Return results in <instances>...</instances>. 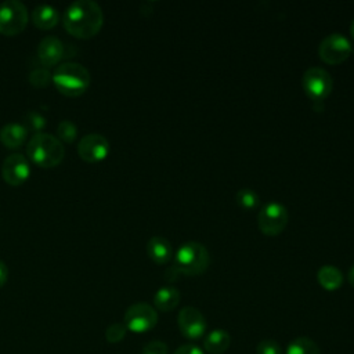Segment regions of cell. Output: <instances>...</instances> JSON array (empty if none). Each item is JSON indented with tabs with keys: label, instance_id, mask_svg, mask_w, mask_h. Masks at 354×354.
Instances as JSON below:
<instances>
[{
	"label": "cell",
	"instance_id": "1",
	"mask_svg": "<svg viewBox=\"0 0 354 354\" xmlns=\"http://www.w3.org/2000/svg\"><path fill=\"white\" fill-rule=\"evenodd\" d=\"M64 28L77 39L95 36L104 22L101 7L93 0H76L71 3L62 17Z\"/></svg>",
	"mask_w": 354,
	"mask_h": 354
},
{
	"label": "cell",
	"instance_id": "2",
	"mask_svg": "<svg viewBox=\"0 0 354 354\" xmlns=\"http://www.w3.org/2000/svg\"><path fill=\"white\" fill-rule=\"evenodd\" d=\"M210 257L207 249L195 241L183 243L174 254L171 267L166 271V279L174 281L180 274L199 275L209 267Z\"/></svg>",
	"mask_w": 354,
	"mask_h": 354
},
{
	"label": "cell",
	"instance_id": "3",
	"mask_svg": "<svg viewBox=\"0 0 354 354\" xmlns=\"http://www.w3.org/2000/svg\"><path fill=\"white\" fill-rule=\"evenodd\" d=\"M26 155L39 167L58 166L65 156V147L58 137L48 133H35L26 145Z\"/></svg>",
	"mask_w": 354,
	"mask_h": 354
},
{
	"label": "cell",
	"instance_id": "4",
	"mask_svg": "<svg viewBox=\"0 0 354 354\" xmlns=\"http://www.w3.org/2000/svg\"><path fill=\"white\" fill-rule=\"evenodd\" d=\"M55 88L66 97H79L90 86L88 71L77 62H64L51 75Z\"/></svg>",
	"mask_w": 354,
	"mask_h": 354
},
{
	"label": "cell",
	"instance_id": "5",
	"mask_svg": "<svg viewBox=\"0 0 354 354\" xmlns=\"http://www.w3.org/2000/svg\"><path fill=\"white\" fill-rule=\"evenodd\" d=\"M29 19L26 6L18 0H6L0 4V33L15 36L21 33Z\"/></svg>",
	"mask_w": 354,
	"mask_h": 354
},
{
	"label": "cell",
	"instance_id": "6",
	"mask_svg": "<svg viewBox=\"0 0 354 354\" xmlns=\"http://www.w3.org/2000/svg\"><path fill=\"white\" fill-rule=\"evenodd\" d=\"M301 86L311 101L321 102L330 94L333 80L326 69L319 66H310L303 73Z\"/></svg>",
	"mask_w": 354,
	"mask_h": 354
},
{
	"label": "cell",
	"instance_id": "7",
	"mask_svg": "<svg viewBox=\"0 0 354 354\" xmlns=\"http://www.w3.org/2000/svg\"><path fill=\"white\" fill-rule=\"evenodd\" d=\"M288 209L279 202L266 203L257 214L259 228L266 235H278L282 232L288 224Z\"/></svg>",
	"mask_w": 354,
	"mask_h": 354
},
{
	"label": "cell",
	"instance_id": "8",
	"mask_svg": "<svg viewBox=\"0 0 354 354\" xmlns=\"http://www.w3.org/2000/svg\"><path fill=\"white\" fill-rule=\"evenodd\" d=\"M351 50L353 48L348 39L339 32L329 33L321 40L318 46V54L321 59L329 65L342 64L348 58Z\"/></svg>",
	"mask_w": 354,
	"mask_h": 354
},
{
	"label": "cell",
	"instance_id": "9",
	"mask_svg": "<svg viewBox=\"0 0 354 354\" xmlns=\"http://www.w3.org/2000/svg\"><path fill=\"white\" fill-rule=\"evenodd\" d=\"M158 322L156 310L147 303L131 304L124 313V325L129 330L142 333L151 330Z\"/></svg>",
	"mask_w": 354,
	"mask_h": 354
},
{
	"label": "cell",
	"instance_id": "10",
	"mask_svg": "<svg viewBox=\"0 0 354 354\" xmlns=\"http://www.w3.org/2000/svg\"><path fill=\"white\" fill-rule=\"evenodd\" d=\"M109 141L98 133H90L80 138L77 142L79 156L88 163H95L104 160L109 153Z\"/></svg>",
	"mask_w": 354,
	"mask_h": 354
},
{
	"label": "cell",
	"instance_id": "11",
	"mask_svg": "<svg viewBox=\"0 0 354 354\" xmlns=\"http://www.w3.org/2000/svg\"><path fill=\"white\" fill-rule=\"evenodd\" d=\"M30 176V163L22 153L8 155L1 165L3 180L12 187L22 185Z\"/></svg>",
	"mask_w": 354,
	"mask_h": 354
},
{
	"label": "cell",
	"instance_id": "12",
	"mask_svg": "<svg viewBox=\"0 0 354 354\" xmlns=\"http://www.w3.org/2000/svg\"><path fill=\"white\" fill-rule=\"evenodd\" d=\"M177 322H178L180 332L187 339L196 340L205 335L206 319H205L203 314L192 306H187L180 310Z\"/></svg>",
	"mask_w": 354,
	"mask_h": 354
},
{
	"label": "cell",
	"instance_id": "13",
	"mask_svg": "<svg viewBox=\"0 0 354 354\" xmlns=\"http://www.w3.org/2000/svg\"><path fill=\"white\" fill-rule=\"evenodd\" d=\"M65 54L64 43L55 36H46L37 46V57L44 66L57 65Z\"/></svg>",
	"mask_w": 354,
	"mask_h": 354
},
{
	"label": "cell",
	"instance_id": "14",
	"mask_svg": "<svg viewBox=\"0 0 354 354\" xmlns=\"http://www.w3.org/2000/svg\"><path fill=\"white\" fill-rule=\"evenodd\" d=\"M28 130L22 123L11 122L0 129V142L10 149H17L25 144Z\"/></svg>",
	"mask_w": 354,
	"mask_h": 354
},
{
	"label": "cell",
	"instance_id": "15",
	"mask_svg": "<svg viewBox=\"0 0 354 354\" xmlns=\"http://www.w3.org/2000/svg\"><path fill=\"white\" fill-rule=\"evenodd\" d=\"M147 252L148 256L156 263V264H165L171 260L173 257V248L171 243L159 235L152 236L147 243Z\"/></svg>",
	"mask_w": 354,
	"mask_h": 354
},
{
	"label": "cell",
	"instance_id": "16",
	"mask_svg": "<svg viewBox=\"0 0 354 354\" xmlns=\"http://www.w3.org/2000/svg\"><path fill=\"white\" fill-rule=\"evenodd\" d=\"M59 19L58 10L50 4H40L32 11V22L36 28L43 30L53 29Z\"/></svg>",
	"mask_w": 354,
	"mask_h": 354
},
{
	"label": "cell",
	"instance_id": "17",
	"mask_svg": "<svg viewBox=\"0 0 354 354\" xmlns=\"http://www.w3.org/2000/svg\"><path fill=\"white\" fill-rule=\"evenodd\" d=\"M180 303V292L173 286H162L153 296V304L160 311H171Z\"/></svg>",
	"mask_w": 354,
	"mask_h": 354
},
{
	"label": "cell",
	"instance_id": "18",
	"mask_svg": "<svg viewBox=\"0 0 354 354\" xmlns=\"http://www.w3.org/2000/svg\"><path fill=\"white\" fill-rule=\"evenodd\" d=\"M317 279L319 285L326 290H336L343 283V274L339 268L330 264L322 266L317 272Z\"/></svg>",
	"mask_w": 354,
	"mask_h": 354
},
{
	"label": "cell",
	"instance_id": "19",
	"mask_svg": "<svg viewBox=\"0 0 354 354\" xmlns=\"http://www.w3.org/2000/svg\"><path fill=\"white\" fill-rule=\"evenodd\" d=\"M230 343H231L230 333L223 329H216L206 336L203 347L210 354H223L224 351L228 350Z\"/></svg>",
	"mask_w": 354,
	"mask_h": 354
},
{
	"label": "cell",
	"instance_id": "20",
	"mask_svg": "<svg viewBox=\"0 0 354 354\" xmlns=\"http://www.w3.org/2000/svg\"><path fill=\"white\" fill-rule=\"evenodd\" d=\"M286 354H321V351L314 340L306 336H300L289 343Z\"/></svg>",
	"mask_w": 354,
	"mask_h": 354
},
{
	"label": "cell",
	"instance_id": "21",
	"mask_svg": "<svg viewBox=\"0 0 354 354\" xmlns=\"http://www.w3.org/2000/svg\"><path fill=\"white\" fill-rule=\"evenodd\" d=\"M57 134H58V140L64 144H72L76 140L77 136V127L72 120H62L59 122L58 127H57Z\"/></svg>",
	"mask_w": 354,
	"mask_h": 354
},
{
	"label": "cell",
	"instance_id": "22",
	"mask_svg": "<svg viewBox=\"0 0 354 354\" xmlns=\"http://www.w3.org/2000/svg\"><path fill=\"white\" fill-rule=\"evenodd\" d=\"M236 202L243 209H254L259 205V195L252 188H241L236 192Z\"/></svg>",
	"mask_w": 354,
	"mask_h": 354
},
{
	"label": "cell",
	"instance_id": "23",
	"mask_svg": "<svg viewBox=\"0 0 354 354\" xmlns=\"http://www.w3.org/2000/svg\"><path fill=\"white\" fill-rule=\"evenodd\" d=\"M29 82L32 86L41 88L48 86V83L51 82V73L48 72L47 68H35L30 73H29Z\"/></svg>",
	"mask_w": 354,
	"mask_h": 354
},
{
	"label": "cell",
	"instance_id": "24",
	"mask_svg": "<svg viewBox=\"0 0 354 354\" xmlns=\"http://www.w3.org/2000/svg\"><path fill=\"white\" fill-rule=\"evenodd\" d=\"M26 130H33L36 133H41V130L46 127V118L36 112V111H29L25 116V124Z\"/></svg>",
	"mask_w": 354,
	"mask_h": 354
},
{
	"label": "cell",
	"instance_id": "25",
	"mask_svg": "<svg viewBox=\"0 0 354 354\" xmlns=\"http://www.w3.org/2000/svg\"><path fill=\"white\" fill-rule=\"evenodd\" d=\"M126 332H127L126 325L120 324V322H116V324H112L106 328L105 337L109 343H118V342L123 340V337L126 336Z\"/></svg>",
	"mask_w": 354,
	"mask_h": 354
},
{
	"label": "cell",
	"instance_id": "26",
	"mask_svg": "<svg viewBox=\"0 0 354 354\" xmlns=\"http://www.w3.org/2000/svg\"><path fill=\"white\" fill-rule=\"evenodd\" d=\"M257 354H282V351L274 339H264L257 344Z\"/></svg>",
	"mask_w": 354,
	"mask_h": 354
},
{
	"label": "cell",
	"instance_id": "27",
	"mask_svg": "<svg viewBox=\"0 0 354 354\" xmlns=\"http://www.w3.org/2000/svg\"><path fill=\"white\" fill-rule=\"evenodd\" d=\"M167 351H169L167 346L163 342H159V340L149 342L142 348V354H167Z\"/></svg>",
	"mask_w": 354,
	"mask_h": 354
},
{
	"label": "cell",
	"instance_id": "28",
	"mask_svg": "<svg viewBox=\"0 0 354 354\" xmlns=\"http://www.w3.org/2000/svg\"><path fill=\"white\" fill-rule=\"evenodd\" d=\"M174 354H203V351L198 347V346H194V344H184V346H180Z\"/></svg>",
	"mask_w": 354,
	"mask_h": 354
},
{
	"label": "cell",
	"instance_id": "29",
	"mask_svg": "<svg viewBox=\"0 0 354 354\" xmlns=\"http://www.w3.org/2000/svg\"><path fill=\"white\" fill-rule=\"evenodd\" d=\"M8 278V268L3 260H0V288L4 286Z\"/></svg>",
	"mask_w": 354,
	"mask_h": 354
},
{
	"label": "cell",
	"instance_id": "30",
	"mask_svg": "<svg viewBox=\"0 0 354 354\" xmlns=\"http://www.w3.org/2000/svg\"><path fill=\"white\" fill-rule=\"evenodd\" d=\"M347 278H348V282L350 285L354 288V264L348 268V272H347Z\"/></svg>",
	"mask_w": 354,
	"mask_h": 354
},
{
	"label": "cell",
	"instance_id": "31",
	"mask_svg": "<svg viewBox=\"0 0 354 354\" xmlns=\"http://www.w3.org/2000/svg\"><path fill=\"white\" fill-rule=\"evenodd\" d=\"M350 35H351V37L354 39V19H353L351 24H350Z\"/></svg>",
	"mask_w": 354,
	"mask_h": 354
}]
</instances>
